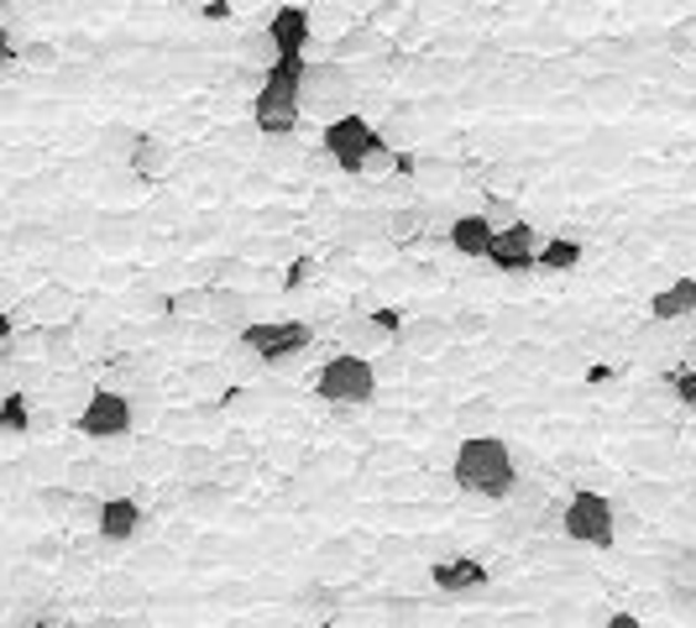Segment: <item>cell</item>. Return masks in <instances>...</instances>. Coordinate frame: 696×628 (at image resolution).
<instances>
[{"instance_id": "6da1fadb", "label": "cell", "mask_w": 696, "mask_h": 628, "mask_svg": "<svg viewBox=\"0 0 696 628\" xmlns=\"http://www.w3.org/2000/svg\"><path fill=\"white\" fill-rule=\"evenodd\" d=\"M451 477H456L461 492L487 498V503H508V498H518V488H524L518 461H514V446H508L503 435H477V440H461L456 461H451Z\"/></svg>"}, {"instance_id": "7a4b0ae2", "label": "cell", "mask_w": 696, "mask_h": 628, "mask_svg": "<svg viewBox=\"0 0 696 628\" xmlns=\"http://www.w3.org/2000/svg\"><path fill=\"white\" fill-rule=\"evenodd\" d=\"M304 74H309L304 59H283L262 74V90L252 100L257 132H267V137H288L294 132L298 116H304Z\"/></svg>"}, {"instance_id": "3957f363", "label": "cell", "mask_w": 696, "mask_h": 628, "mask_svg": "<svg viewBox=\"0 0 696 628\" xmlns=\"http://www.w3.org/2000/svg\"><path fill=\"white\" fill-rule=\"evenodd\" d=\"M560 534L571 545H587V550H613L618 545V509L608 503V492H592V488H577L566 498V519H560Z\"/></svg>"}, {"instance_id": "277c9868", "label": "cell", "mask_w": 696, "mask_h": 628, "mask_svg": "<svg viewBox=\"0 0 696 628\" xmlns=\"http://www.w3.org/2000/svg\"><path fill=\"white\" fill-rule=\"evenodd\" d=\"M315 393L325 398V404L361 409V404H372V393H378V367L357 352H330L325 356V367L315 373Z\"/></svg>"}, {"instance_id": "5b68a950", "label": "cell", "mask_w": 696, "mask_h": 628, "mask_svg": "<svg viewBox=\"0 0 696 628\" xmlns=\"http://www.w3.org/2000/svg\"><path fill=\"white\" fill-rule=\"evenodd\" d=\"M319 147H325V157L336 163L340 174H367V157L382 147V132L372 126L367 116H357V111H346V116H336L330 126H325V137H319Z\"/></svg>"}, {"instance_id": "8992f818", "label": "cell", "mask_w": 696, "mask_h": 628, "mask_svg": "<svg viewBox=\"0 0 696 628\" xmlns=\"http://www.w3.org/2000/svg\"><path fill=\"white\" fill-rule=\"evenodd\" d=\"M309 341H315V325H304V320H252V325L241 331L246 356H257L267 367L298 362V356L309 352Z\"/></svg>"}, {"instance_id": "52a82bcc", "label": "cell", "mask_w": 696, "mask_h": 628, "mask_svg": "<svg viewBox=\"0 0 696 628\" xmlns=\"http://www.w3.org/2000/svg\"><path fill=\"white\" fill-rule=\"evenodd\" d=\"M137 425V409H131V398L116 388H99L89 404L80 409V435L84 440H126Z\"/></svg>"}, {"instance_id": "ba28073f", "label": "cell", "mask_w": 696, "mask_h": 628, "mask_svg": "<svg viewBox=\"0 0 696 628\" xmlns=\"http://www.w3.org/2000/svg\"><path fill=\"white\" fill-rule=\"evenodd\" d=\"M357 95V84L346 74V63H309V74H304V111H319L325 126L336 121V105H351Z\"/></svg>"}, {"instance_id": "9c48e42d", "label": "cell", "mask_w": 696, "mask_h": 628, "mask_svg": "<svg viewBox=\"0 0 696 628\" xmlns=\"http://www.w3.org/2000/svg\"><path fill=\"white\" fill-rule=\"evenodd\" d=\"M487 582H493V566H482L477 555H440L430 566V587L440 597H477L487 592Z\"/></svg>"}, {"instance_id": "30bf717a", "label": "cell", "mask_w": 696, "mask_h": 628, "mask_svg": "<svg viewBox=\"0 0 696 628\" xmlns=\"http://www.w3.org/2000/svg\"><path fill=\"white\" fill-rule=\"evenodd\" d=\"M539 252H545V241H539V231L529 226V220H518V226H508V231H497L493 241V262L497 273H535L539 268Z\"/></svg>"}, {"instance_id": "8fae6325", "label": "cell", "mask_w": 696, "mask_h": 628, "mask_svg": "<svg viewBox=\"0 0 696 628\" xmlns=\"http://www.w3.org/2000/svg\"><path fill=\"white\" fill-rule=\"evenodd\" d=\"M6 320H11L17 331H21V320H32L38 331H48V325H74V320H80V299L68 294L63 283H42L38 294L27 299V310H17V304H11V314H6Z\"/></svg>"}, {"instance_id": "7c38bea8", "label": "cell", "mask_w": 696, "mask_h": 628, "mask_svg": "<svg viewBox=\"0 0 696 628\" xmlns=\"http://www.w3.org/2000/svg\"><path fill=\"white\" fill-rule=\"evenodd\" d=\"M267 38L278 48V59H304V48L315 38V11L309 6H278L267 21Z\"/></svg>"}, {"instance_id": "4fadbf2b", "label": "cell", "mask_w": 696, "mask_h": 628, "mask_svg": "<svg viewBox=\"0 0 696 628\" xmlns=\"http://www.w3.org/2000/svg\"><path fill=\"white\" fill-rule=\"evenodd\" d=\"M63 488L74 492H105V498H126V488H131V471L110 467V461H74L68 467V477H63Z\"/></svg>"}, {"instance_id": "5bb4252c", "label": "cell", "mask_w": 696, "mask_h": 628, "mask_svg": "<svg viewBox=\"0 0 696 628\" xmlns=\"http://www.w3.org/2000/svg\"><path fill=\"white\" fill-rule=\"evenodd\" d=\"M445 241H451V252L466 257V262H487V257H493L497 231H493V220L487 216H461V220L445 226Z\"/></svg>"}, {"instance_id": "9a60e30c", "label": "cell", "mask_w": 696, "mask_h": 628, "mask_svg": "<svg viewBox=\"0 0 696 628\" xmlns=\"http://www.w3.org/2000/svg\"><path fill=\"white\" fill-rule=\"evenodd\" d=\"M141 509H137V498H105V509H99V540L105 545H126V540H137L141 534Z\"/></svg>"}, {"instance_id": "2e32d148", "label": "cell", "mask_w": 696, "mask_h": 628, "mask_svg": "<svg viewBox=\"0 0 696 628\" xmlns=\"http://www.w3.org/2000/svg\"><path fill=\"white\" fill-rule=\"evenodd\" d=\"M696 314V278H671L655 299H650V320L655 325H681Z\"/></svg>"}, {"instance_id": "e0dca14e", "label": "cell", "mask_w": 696, "mask_h": 628, "mask_svg": "<svg viewBox=\"0 0 696 628\" xmlns=\"http://www.w3.org/2000/svg\"><path fill=\"white\" fill-rule=\"evenodd\" d=\"M204 320L210 325H252V294H241V289H225V283H210L204 289Z\"/></svg>"}, {"instance_id": "ac0fdd59", "label": "cell", "mask_w": 696, "mask_h": 628, "mask_svg": "<svg viewBox=\"0 0 696 628\" xmlns=\"http://www.w3.org/2000/svg\"><path fill=\"white\" fill-rule=\"evenodd\" d=\"M126 163H131V174H137L141 184H158V178L168 174V163H173V147L162 137H131Z\"/></svg>"}, {"instance_id": "d6986e66", "label": "cell", "mask_w": 696, "mask_h": 628, "mask_svg": "<svg viewBox=\"0 0 696 628\" xmlns=\"http://www.w3.org/2000/svg\"><path fill=\"white\" fill-rule=\"evenodd\" d=\"M38 430V414H32V398L21 388H11L6 398H0V435L17 446V440H27V435Z\"/></svg>"}, {"instance_id": "ffe728a7", "label": "cell", "mask_w": 696, "mask_h": 628, "mask_svg": "<svg viewBox=\"0 0 696 628\" xmlns=\"http://www.w3.org/2000/svg\"><path fill=\"white\" fill-rule=\"evenodd\" d=\"M581 262H587V247H581L577 236H550L545 252H539V268L545 273H577Z\"/></svg>"}, {"instance_id": "44dd1931", "label": "cell", "mask_w": 696, "mask_h": 628, "mask_svg": "<svg viewBox=\"0 0 696 628\" xmlns=\"http://www.w3.org/2000/svg\"><path fill=\"white\" fill-rule=\"evenodd\" d=\"M493 425H497V404H493V398H472V404H461V409H456V430H461V440L493 435Z\"/></svg>"}, {"instance_id": "7402d4cb", "label": "cell", "mask_w": 696, "mask_h": 628, "mask_svg": "<svg viewBox=\"0 0 696 628\" xmlns=\"http://www.w3.org/2000/svg\"><path fill=\"white\" fill-rule=\"evenodd\" d=\"M340 341L357 346V356H367V352H382L388 346V331H382L378 320H351V325H340Z\"/></svg>"}, {"instance_id": "603a6c76", "label": "cell", "mask_w": 696, "mask_h": 628, "mask_svg": "<svg viewBox=\"0 0 696 628\" xmlns=\"http://www.w3.org/2000/svg\"><path fill=\"white\" fill-rule=\"evenodd\" d=\"M665 582L676 592H696V545H681L665 555Z\"/></svg>"}, {"instance_id": "cb8c5ba5", "label": "cell", "mask_w": 696, "mask_h": 628, "mask_svg": "<svg viewBox=\"0 0 696 628\" xmlns=\"http://www.w3.org/2000/svg\"><path fill=\"white\" fill-rule=\"evenodd\" d=\"M445 325H409V331H403V346H409V352H419V356H430V352H440V346H445Z\"/></svg>"}, {"instance_id": "d4e9b609", "label": "cell", "mask_w": 696, "mask_h": 628, "mask_svg": "<svg viewBox=\"0 0 696 628\" xmlns=\"http://www.w3.org/2000/svg\"><path fill=\"white\" fill-rule=\"evenodd\" d=\"M351 53H378V32L361 27V32H351L346 42H336V48H330V63H346Z\"/></svg>"}, {"instance_id": "484cf974", "label": "cell", "mask_w": 696, "mask_h": 628, "mask_svg": "<svg viewBox=\"0 0 696 628\" xmlns=\"http://www.w3.org/2000/svg\"><path fill=\"white\" fill-rule=\"evenodd\" d=\"M587 100H629V78H618V74L587 78Z\"/></svg>"}, {"instance_id": "4316f807", "label": "cell", "mask_w": 696, "mask_h": 628, "mask_svg": "<svg viewBox=\"0 0 696 628\" xmlns=\"http://www.w3.org/2000/svg\"><path fill=\"white\" fill-rule=\"evenodd\" d=\"M319 561H325V566H336V571H351V566H357V545H351V540H336V545H325Z\"/></svg>"}, {"instance_id": "83f0119b", "label": "cell", "mask_w": 696, "mask_h": 628, "mask_svg": "<svg viewBox=\"0 0 696 628\" xmlns=\"http://www.w3.org/2000/svg\"><path fill=\"white\" fill-rule=\"evenodd\" d=\"M210 461H215V456H210V446H183V451H179V471H183V477L210 471Z\"/></svg>"}, {"instance_id": "f1b7e54d", "label": "cell", "mask_w": 696, "mask_h": 628, "mask_svg": "<svg viewBox=\"0 0 696 628\" xmlns=\"http://www.w3.org/2000/svg\"><path fill=\"white\" fill-rule=\"evenodd\" d=\"M634 503H639V509H650V513H660L665 503H671V488H655V482H639V488H634Z\"/></svg>"}, {"instance_id": "f546056e", "label": "cell", "mask_w": 696, "mask_h": 628, "mask_svg": "<svg viewBox=\"0 0 696 628\" xmlns=\"http://www.w3.org/2000/svg\"><path fill=\"white\" fill-rule=\"evenodd\" d=\"M477 331H493V320L482 310H461L456 320H451V335H477Z\"/></svg>"}, {"instance_id": "4dcf8cb0", "label": "cell", "mask_w": 696, "mask_h": 628, "mask_svg": "<svg viewBox=\"0 0 696 628\" xmlns=\"http://www.w3.org/2000/svg\"><path fill=\"white\" fill-rule=\"evenodd\" d=\"M487 220H493V231H508V226H518V210L497 195V199H487Z\"/></svg>"}, {"instance_id": "1f68e13d", "label": "cell", "mask_w": 696, "mask_h": 628, "mask_svg": "<svg viewBox=\"0 0 696 628\" xmlns=\"http://www.w3.org/2000/svg\"><path fill=\"white\" fill-rule=\"evenodd\" d=\"M671 393H676L686 409H696V373L692 367H681V373H671Z\"/></svg>"}, {"instance_id": "d6a6232c", "label": "cell", "mask_w": 696, "mask_h": 628, "mask_svg": "<svg viewBox=\"0 0 696 628\" xmlns=\"http://www.w3.org/2000/svg\"><path fill=\"white\" fill-rule=\"evenodd\" d=\"M27 63H32V69H53V63H59V48H53V42H38V48H27Z\"/></svg>"}, {"instance_id": "836d02e7", "label": "cell", "mask_w": 696, "mask_h": 628, "mask_svg": "<svg viewBox=\"0 0 696 628\" xmlns=\"http://www.w3.org/2000/svg\"><path fill=\"white\" fill-rule=\"evenodd\" d=\"M665 603H671L676 613H696V592H676V587H671V592H665Z\"/></svg>"}, {"instance_id": "e575fe53", "label": "cell", "mask_w": 696, "mask_h": 628, "mask_svg": "<svg viewBox=\"0 0 696 628\" xmlns=\"http://www.w3.org/2000/svg\"><path fill=\"white\" fill-rule=\"evenodd\" d=\"M602 628H644L634 618V613H608V618H602Z\"/></svg>"}, {"instance_id": "d590c367", "label": "cell", "mask_w": 696, "mask_h": 628, "mask_svg": "<svg viewBox=\"0 0 696 628\" xmlns=\"http://www.w3.org/2000/svg\"><path fill=\"white\" fill-rule=\"evenodd\" d=\"M84 628H137V624H120V618H105V613H99V618H89Z\"/></svg>"}]
</instances>
